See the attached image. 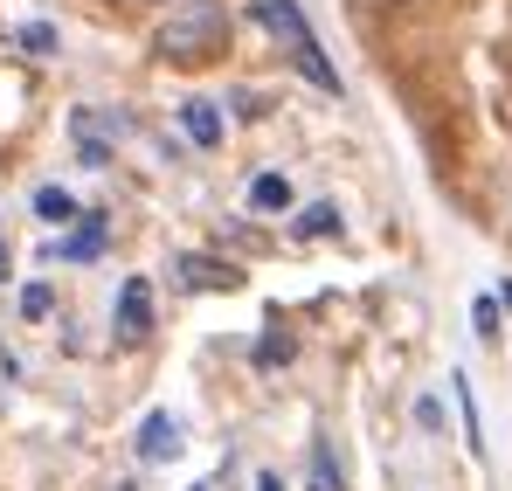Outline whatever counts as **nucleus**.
<instances>
[{
	"label": "nucleus",
	"instance_id": "obj_1",
	"mask_svg": "<svg viewBox=\"0 0 512 491\" xmlns=\"http://www.w3.org/2000/svg\"><path fill=\"white\" fill-rule=\"evenodd\" d=\"M222 42H229V7L222 0H180L153 35L160 63H215Z\"/></svg>",
	"mask_w": 512,
	"mask_h": 491
},
{
	"label": "nucleus",
	"instance_id": "obj_2",
	"mask_svg": "<svg viewBox=\"0 0 512 491\" xmlns=\"http://www.w3.org/2000/svg\"><path fill=\"white\" fill-rule=\"evenodd\" d=\"M146 332H153V284L146 277H125V291H118V339L132 346Z\"/></svg>",
	"mask_w": 512,
	"mask_h": 491
},
{
	"label": "nucleus",
	"instance_id": "obj_3",
	"mask_svg": "<svg viewBox=\"0 0 512 491\" xmlns=\"http://www.w3.org/2000/svg\"><path fill=\"white\" fill-rule=\"evenodd\" d=\"M173 270H180V284H187V291H236V284H243V270H236V263H222V256H180Z\"/></svg>",
	"mask_w": 512,
	"mask_h": 491
},
{
	"label": "nucleus",
	"instance_id": "obj_4",
	"mask_svg": "<svg viewBox=\"0 0 512 491\" xmlns=\"http://www.w3.org/2000/svg\"><path fill=\"white\" fill-rule=\"evenodd\" d=\"M97 249H104V215H84L77 236H63V243L49 236V243H42V263H90Z\"/></svg>",
	"mask_w": 512,
	"mask_h": 491
},
{
	"label": "nucleus",
	"instance_id": "obj_5",
	"mask_svg": "<svg viewBox=\"0 0 512 491\" xmlns=\"http://www.w3.org/2000/svg\"><path fill=\"white\" fill-rule=\"evenodd\" d=\"M180 132H187L201 153H215V146H222V104H208V97H187V104H180Z\"/></svg>",
	"mask_w": 512,
	"mask_h": 491
},
{
	"label": "nucleus",
	"instance_id": "obj_6",
	"mask_svg": "<svg viewBox=\"0 0 512 491\" xmlns=\"http://www.w3.org/2000/svg\"><path fill=\"white\" fill-rule=\"evenodd\" d=\"M250 14H256V28H270V35H277L284 49H298V42L312 35V28H305V14H298L291 0H256Z\"/></svg>",
	"mask_w": 512,
	"mask_h": 491
},
{
	"label": "nucleus",
	"instance_id": "obj_7",
	"mask_svg": "<svg viewBox=\"0 0 512 491\" xmlns=\"http://www.w3.org/2000/svg\"><path fill=\"white\" fill-rule=\"evenodd\" d=\"M139 457H146V464H167V457H180V422H173L167 409H153L146 422H139Z\"/></svg>",
	"mask_w": 512,
	"mask_h": 491
},
{
	"label": "nucleus",
	"instance_id": "obj_8",
	"mask_svg": "<svg viewBox=\"0 0 512 491\" xmlns=\"http://www.w3.org/2000/svg\"><path fill=\"white\" fill-rule=\"evenodd\" d=\"M284 56H291V70H298L305 83H319V90H333V97H340V70L326 63V49H319V35H305V42H298V49H284Z\"/></svg>",
	"mask_w": 512,
	"mask_h": 491
},
{
	"label": "nucleus",
	"instance_id": "obj_9",
	"mask_svg": "<svg viewBox=\"0 0 512 491\" xmlns=\"http://www.w3.org/2000/svg\"><path fill=\"white\" fill-rule=\"evenodd\" d=\"M305 491H346V471H340V457H333V443H326V436L312 443V471H305Z\"/></svg>",
	"mask_w": 512,
	"mask_h": 491
},
{
	"label": "nucleus",
	"instance_id": "obj_10",
	"mask_svg": "<svg viewBox=\"0 0 512 491\" xmlns=\"http://www.w3.org/2000/svg\"><path fill=\"white\" fill-rule=\"evenodd\" d=\"M250 208L256 215H284V208H291V180H284V173H256L250 180Z\"/></svg>",
	"mask_w": 512,
	"mask_h": 491
},
{
	"label": "nucleus",
	"instance_id": "obj_11",
	"mask_svg": "<svg viewBox=\"0 0 512 491\" xmlns=\"http://www.w3.org/2000/svg\"><path fill=\"white\" fill-rule=\"evenodd\" d=\"M35 215H42V222H84V208H77L63 187H35Z\"/></svg>",
	"mask_w": 512,
	"mask_h": 491
},
{
	"label": "nucleus",
	"instance_id": "obj_12",
	"mask_svg": "<svg viewBox=\"0 0 512 491\" xmlns=\"http://www.w3.org/2000/svg\"><path fill=\"white\" fill-rule=\"evenodd\" d=\"M298 236H312V243H319V236H340V208H333V201H312V208L298 215Z\"/></svg>",
	"mask_w": 512,
	"mask_h": 491
},
{
	"label": "nucleus",
	"instance_id": "obj_13",
	"mask_svg": "<svg viewBox=\"0 0 512 491\" xmlns=\"http://www.w3.org/2000/svg\"><path fill=\"white\" fill-rule=\"evenodd\" d=\"M450 388H457V409H464V436H471V450H485V429H478V402H471V381L457 374Z\"/></svg>",
	"mask_w": 512,
	"mask_h": 491
},
{
	"label": "nucleus",
	"instance_id": "obj_14",
	"mask_svg": "<svg viewBox=\"0 0 512 491\" xmlns=\"http://www.w3.org/2000/svg\"><path fill=\"white\" fill-rule=\"evenodd\" d=\"M21 49H28V56H56V28H49V21H28V28H21Z\"/></svg>",
	"mask_w": 512,
	"mask_h": 491
},
{
	"label": "nucleus",
	"instance_id": "obj_15",
	"mask_svg": "<svg viewBox=\"0 0 512 491\" xmlns=\"http://www.w3.org/2000/svg\"><path fill=\"white\" fill-rule=\"evenodd\" d=\"M291 353H298V346H291L284 332H270V339H256V367H284Z\"/></svg>",
	"mask_w": 512,
	"mask_h": 491
},
{
	"label": "nucleus",
	"instance_id": "obj_16",
	"mask_svg": "<svg viewBox=\"0 0 512 491\" xmlns=\"http://www.w3.org/2000/svg\"><path fill=\"white\" fill-rule=\"evenodd\" d=\"M471 326H478V339L492 346V339H499V298H478V305H471Z\"/></svg>",
	"mask_w": 512,
	"mask_h": 491
},
{
	"label": "nucleus",
	"instance_id": "obj_17",
	"mask_svg": "<svg viewBox=\"0 0 512 491\" xmlns=\"http://www.w3.org/2000/svg\"><path fill=\"white\" fill-rule=\"evenodd\" d=\"M49 305H56L49 284H28V291H21V319H49Z\"/></svg>",
	"mask_w": 512,
	"mask_h": 491
},
{
	"label": "nucleus",
	"instance_id": "obj_18",
	"mask_svg": "<svg viewBox=\"0 0 512 491\" xmlns=\"http://www.w3.org/2000/svg\"><path fill=\"white\" fill-rule=\"evenodd\" d=\"M256 491H284V478H277V471H263V478H256Z\"/></svg>",
	"mask_w": 512,
	"mask_h": 491
},
{
	"label": "nucleus",
	"instance_id": "obj_19",
	"mask_svg": "<svg viewBox=\"0 0 512 491\" xmlns=\"http://www.w3.org/2000/svg\"><path fill=\"white\" fill-rule=\"evenodd\" d=\"M0 277H7V249H0Z\"/></svg>",
	"mask_w": 512,
	"mask_h": 491
},
{
	"label": "nucleus",
	"instance_id": "obj_20",
	"mask_svg": "<svg viewBox=\"0 0 512 491\" xmlns=\"http://www.w3.org/2000/svg\"><path fill=\"white\" fill-rule=\"evenodd\" d=\"M374 7H402V0H374Z\"/></svg>",
	"mask_w": 512,
	"mask_h": 491
},
{
	"label": "nucleus",
	"instance_id": "obj_21",
	"mask_svg": "<svg viewBox=\"0 0 512 491\" xmlns=\"http://www.w3.org/2000/svg\"><path fill=\"white\" fill-rule=\"evenodd\" d=\"M118 491H132V485H118Z\"/></svg>",
	"mask_w": 512,
	"mask_h": 491
},
{
	"label": "nucleus",
	"instance_id": "obj_22",
	"mask_svg": "<svg viewBox=\"0 0 512 491\" xmlns=\"http://www.w3.org/2000/svg\"><path fill=\"white\" fill-rule=\"evenodd\" d=\"M194 491H208V485H194Z\"/></svg>",
	"mask_w": 512,
	"mask_h": 491
}]
</instances>
